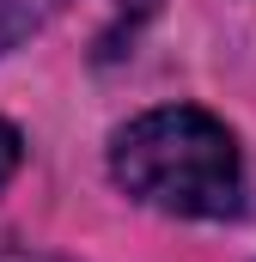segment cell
I'll list each match as a JSON object with an SVG mask.
<instances>
[{
    "label": "cell",
    "instance_id": "1",
    "mask_svg": "<svg viewBox=\"0 0 256 262\" xmlns=\"http://www.w3.org/2000/svg\"><path fill=\"white\" fill-rule=\"evenodd\" d=\"M110 177L177 220H226L244 195V159L220 116L195 104L146 110L110 134Z\"/></svg>",
    "mask_w": 256,
    "mask_h": 262
},
{
    "label": "cell",
    "instance_id": "2",
    "mask_svg": "<svg viewBox=\"0 0 256 262\" xmlns=\"http://www.w3.org/2000/svg\"><path fill=\"white\" fill-rule=\"evenodd\" d=\"M18 159H25V140H18V128L0 116V189L12 183V171H18Z\"/></svg>",
    "mask_w": 256,
    "mask_h": 262
},
{
    "label": "cell",
    "instance_id": "3",
    "mask_svg": "<svg viewBox=\"0 0 256 262\" xmlns=\"http://www.w3.org/2000/svg\"><path fill=\"white\" fill-rule=\"evenodd\" d=\"M6 6L18 12V25H25V31H37L43 18H55V12H61L67 0H6Z\"/></svg>",
    "mask_w": 256,
    "mask_h": 262
},
{
    "label": "cell",
    "instance_id": "4",
    "mask_svg": "<svg viewBox=\"0 0 256 262\" xmlns=\"http://www.w3.org/2000/svg\"><path fill=\"white\" fill-rule=\"evenodd\" d=\"M25 37H31V31H25V25H18V12H12V6H6V0H0V55H6V49H12V43H25Z\"/></svg>",
    "mask_w": 256,
    "mask_h": 262
},
{
    "label": "cell",
    "instance_id": "5",
    "mask_svg": "<svg viewBox=\"0 0 256 262\" xmlns=\"http://www.w3.org/2000/svg\"><path fill=\"white\" fill-rule=\"evenodd\" d=\"M0 262H73V256H49V250H25V244H0Z\"/></svg>",
    "mask_w": 256,
    "mask_h": 262
}]
</instances>
